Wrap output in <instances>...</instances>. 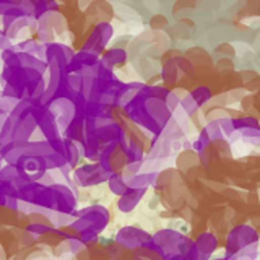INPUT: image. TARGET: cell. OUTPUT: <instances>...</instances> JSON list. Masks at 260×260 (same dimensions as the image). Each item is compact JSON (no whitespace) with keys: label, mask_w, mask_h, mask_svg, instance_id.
Listing matches in <instances>:
<instances>
[{"label":"cell","mask_w":260,"mask_h":260,"mask_svg":"<svg viewBox=\"0 0 260 260\" xmlns=\"http://www.w3.org/2000/svg\"><path fill=\"white\" fill-rule=\"evenodd\" d=\"M77 218H83L86 221L91 224V228L96 231V233H101L106 226L109 223V213L108 210L101 205H91L88 208H83L77 211Z\"/></svg>","instance_id":"1"},{"label":"cell","mask_w":260,"mask_h":260,"mask_svg":"<svg viewBox=\"0 0 260 260\" xmlns=\"http://www.w3.org/2000/svg\"><path fill=\"white\" fill-rule=\"evenodd\" d=\"M150 239V236L146 234L145 231L138 230V228L134 226H127L122 228V230L117 233V242L122 244L127 249H137L146 244V241Z\"/></svg>","instance_id":"2"},{"label":"cell","mask_w":260,"mask_h":260,"mask_svg":"<svg viewBox=\"0 0 260 260\" xmlns=\"http://www.w3.org/2000/svg\"><path fill=\"white\" fill-rule=\"evenodd\" d=\"M52 112H54V119L57 122V127L60 128H67L69 124L73 120V114H75V104H72L67 100H59L52 104Z\"/></svg>","instance_id":"3"},{"label":"cell","mask_w":260,"mask_h":260,"mask_svg":"<svg viewBox=\"0 0 260 260\" xmlns=\"http://www.w3.org/2000/svg\"><path fill=\"white\" fill-rule=\"evenodd\" d=\"M156 177H158V173H138L137 176L125 181L127 189L146 190L150 185H156Z\"/></svg>","instance_id":"4"},{"label":"cell","mask_w":260,"mask_h":260,"mask_svg":"<svg viewBox=\"0 0 260 260\" xmlns=\"http://www.w3.org/2000/svg\"><path fill=\"white\" fill-rule=\"evenodd\" d=\"M145 195V190H135V189H127L124 193L120 195V199L117 202V207L120 211H124V213H128V211H132L137 205L138 202L142 200V197Z\"/></svg>","instance_id":"5"},{"label":"cell","mask_w":260,"mask_h":260,"mask_svg":"<svg viewBox=\"0 0 260 260\" xmlns=\"http://www.w3.org/2000/svg\"><path fill=\"white\" fill-rule=\"evenodd\" d=\"M65 159H67L69 166H77L80 161V146L77 142H72L65 138Z\"/></svg>","instance_id":"6"},{"label":"cell","mask_w":260,"mask_h":260,"mask_svg":"<svg viewBox=\"0 0 260 260\" xmlns=\"http://www.w3.org/2000/svg\"><path fill=\"white\" fill-rule=\"evenodd\" d=\"M195 246H197V249L202 252V254H211V252L216 249V239L211 234L205 233L200 236Z\"/></svg>","instance_id":"7"},{"label":"cell","mask_w":260,"mask_h":260,"mask_svg":"<svg viewBox=\"0 0 260 260\" xmlns=\"http://www.w3.org/2000/svg\"><path fill=\"white\" fill-rule=\"evenodd\" d=\"M108 185H109V190L116 195H120L127 190V184H125V179L122 177L120 174H116L114 173L109 179H108Z\"/></svg>","instance_id":"8"},{"label":"cell","mask_w":260,"mask_h":260,"mask_svg":"<svg viewBox=\"0 0 260 260\" xmlns=\"http://www.w3.org/2000/svg\"><path fill=\"white\" fill-rule=\"evenodd\" d=\"M44 159H46V166H47V169H49V171L60 169V168H63L65 165H69L63 154L54 153V151H52L51 154H47V156H46Z\"/></svg>","instance_id":"9"},{"label":"cell","mask_w":260,"mask_h":260,"mask_svg":"<svg viewBox=\"0 0 260 260\" xmlns=\"http://www.w3.org/2000/svg\"><path fill=\"white\" fill-rule=\"evenodd\" d=\"M18 171H16L15 166L5 165L2 169H0V184H13L16 179H18Z\"/></svg>","instance_id":"10"},{"label":"cell","mask_w":260,"mask_h":260,"mask_svg":"<svg viewBox=\"0 0 260 260\" xmlns=\"http://www.w3.org/2000/svg\"><path fill=\"white\" fill-rule=\"evenodd\" d=\"M190 96H192V100L197 103V106H203L211 100V91L207 86H199L197 89H193Z\"/></svg>","instance_id":"11"},{"label":"cell","mask_w":260,"mask_h":260,"mask_svg":"<svg viewBox=\"0 0 260 260\" xmlns=\"http://www.w3.org/2000/svg\"><path fill=\"white\" fill-rule=\"evenodd\" d=\"M140 169H142V161L140 162H127V165L122 168V177L125 179H130V177H134L137 176L138 173H140Z\"/></svg>","instance_id":"12"},{"label":"cell","mask_w":260,"mask_h":260,"mask_svg":"<svg viewBox=\"0 0 260 260\" xmlns=\"http://www.w3.org/2000/svg\"><path fill=\"white\" fill-rule=\"evenodd\" d=\"M0 260H5V252L2 247H0Z\"/></svg>","instance_id":"13"}]
</instances>
